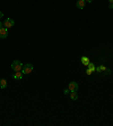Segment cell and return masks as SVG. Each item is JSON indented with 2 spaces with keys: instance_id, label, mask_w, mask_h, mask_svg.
I'll return each instance as SVG.
<instances>
[{
  "instance_id": "cell-1",
  "label": "cell",
  "mask_w": 113,
  "mask_h": 126,
  "mask_svg": "<svg viewBox=\"0 0 113 126\" xmlns=\"http://www.w3.org/2000/svg\"><path fill=\"white\" fill-rule=\"evenodd\" d=\"M23 66H24V65L20 63L19 60H15V61L11 63V69L15 70V72H20L22 68H23Z\"/></svg>"
},
{
  "instance_id": "cell-2",
  "label": "cell",
  "mask_w": 113,
  "mask_h": 126,
  "mask_svg": "<svg viewBox=\"0 0 113 126\" xmlns=\"http://www.w3.org/2000/svg\"><path fill=\"white\" fill-rule=\"evenodd\" d=\"M34 68V66L32 65V64H26L23 66V68H22V73L24 74V75H28L30 73H32V70Z\"/></svg>"
},
{
  "instance_id": "cell-3",
  "label": "cell",
  "mask_w": 113,
  "mask_h": 126,
  "mask_svg": "<svg viewBox=\"0 0 113 126\" xmlns=\"http://www.w3.org/2000/svg\"><path fill=\"white\" fill-rule=\"evenodd\" d=\"M14 25H15V22H14L11 18H6L5 20H4V27H7V28H11Z\"/></svg>"
},
{
  "instance_id": "cell-4",
  "label": "cell",
  "mask_w": 113,
  "mask_h": 126,
  "mask_svg": "<svg viewBox=\"0 0 113 126\" xmlns=\"http://www.w3.org/2000/svg\"><path fill=\"white\" fill-rule=\"evenodd\" d=\"M68 89L70 90V92H77V90H78V83L75 82V81H72V82H69Z\"/></svg>"
},
{
  "instance_id": "cell-5",
  "label": "cell",
  "mask_w": 113,
  "mask_h": 126,
  "mask_svg": "<svg viewBox=\"0 0 113 126\" xmlns=\"http://www.w3.org/2000/svg\"><path fill=\"white\" fill-rule=\"evenodd\" d=\"M8 37V28L7 27H1L0 28V38L6 39Z\"/></svg>"
},
{
  "instance_id": "cell-6",
  "label": "cell",
  "mask_w": 113,
  "mask_h": 126,
  "mask_svg": "<svg viewBox=\"0 0 113 126\" xmlns=\"http://www.w3.org/2000/svg\"><path fill=\"white\" fill-rule=\"evenodd\" d=\"M85 5H86V1H85V0H77V1H76V7L79 8V9H84Z\"/></svg>"
},
{
  "instance_id": "cell-7",
  "label": "cell",
  "mask_w": 113,
  "mask_h": 126,
  "mask_svg": "<svg viewBox=\"0 0 113 126\" xmlns=\"http://www.w3.org/2000/svg\"><path fill=\"white\" fill-rule=\"evenodd\" d=\"M80 61H82V64H83V65H84V66H87L88 64L90 63V60H89V58H88V57H86V56L82 57V58H80Z\"/></svg>"
},
{
  "instance_id": "cell-8",
  "label": "cell",
  "mask_w": 113,
  "mask_h": 126,
  "mask_svg": "<svg viewBox=\"0 0 113 126\" xmlns=\"http://www.w3.org/2000/svg\"><path fill=\"white\" fill-rule=\"evenodd\" d=\"M23 75H24V74L22 73V70H20V72H16L15 75H14V78H15V80H22V78H23Z\"/></svg>"
},
{
  "instance_id": "cell-9",
  "label": "cell",
  "mask_w": 113,
  "mask_h": 126,
  "mask_svg": "<svg viewBox=\"0 0 113 126\" xmlns=\"http://www.w3.org/2000/svg\"><path fill=\"white\" fill-rule=\"evenodd\" d=\"M105 69H106V67H105L104 65H101V66H97V67L95 68V72H97V73H102V72H104Z\"/></svg>"
},
{
  "instance_id": "cell-10",
  "label": "cell",
  "mask_w": 113,
  "mask_h": 126,
  "mask_svg": "<svg viewBox=\"0 0 113 126\" xmlns=\"http://www.w3.org/2000/svg\"><path fill=\"white\" fill-rule=\"evenodd\" d=\"M7 86V81L5 78H2V80H0V88L1 89H6Z\"/></svg>"
},
{
  "instance_id": "cell-11",
  "label": "cell",
  "mask_w": 113,
  "mask_h": 126,
  "mask_svg": "<svg viewBox=\"0 0 113 126\" xmlns=\"http://www.w3.org/2000/svg\"><path fill=\"white\" fill-rule=\"evenodd\" d=\"M69 95H70V99H71V100H77V99H78L77 92H70Z\"/></svg>"
},
{
  "instance_id": "cell-12",
  "label": "cell",
  "mask_w": 113,
  "mask_h": 126,
  "mask_svg": "<svg viewBox=\"0 0 113 126\" xmlns=\"http://www.w3.org/2000/svg\"><path fill=\"white\" fill-rule=\"evenodd\" d=\"M87 68H89V69H90L92 72H93V73H94V72H95V68H96V67H95V65H94L93 63H89V64L87 65Z\"/></svg>"
},
{
  "instance_id": "cell-13",
  "label": "cell",
  "mask_w": 113,
  "mask_h": 126,
  "mask_svg": "<svg viewBox=\"0 0 113 126\" xmlns=\"http://www.w3.org/2000/svg\"><path fill=\"white\" fill-rule=\"evenodd\" d=\"M69 93H70L69 89H64V90H63V94H69Z\"/></svg>"
},
{
  "instance_id": "cell-14",
  "label": "cell",
  "mask_w": 113,
  "mask_h": 126,
  "mask_svg": "<svg viewBox=\"0 0 113 126\" xmlns=\"http://www.w3.org/2000/svg\"><path fill=\"white\" fill-rule=\"evenodd\" d=\"M92 73H93V72H92V70L89 69V68H87V69H86V74H87V75H90Z\"/></svg>"
},
{
  "instance_id": "cell-15",
  "label": "cell",
  "mask_w": 113,
  "mask_h": 126,
  "mask_svg": "<svg viewBox=\"0 0 113 126\" xmlns=\"http://www.w3.org/2000/svg\"><path fill=\"white\" fill-rule=\"evenodd\" d=\"M2 17H4V13H2V12H0V19L2 18Z\"/></svg>"
},
{
  "instance_id": "cell-16",
  "label": "cell",
  "mask_w": 113,
  "mask_h": 126,
  "mask_svg": "<svg viewBox=\"0 0 113 126\" xmlns=\"http://www.w3.org/2000/svg\"><path fill=\"white\" fill-rule=\"evenodd\" d=\"M2 26H4V22H0V28H1Z\"/></svg>"
},
{
  "instance_id": "cell-17",
  "label": "cell",
  "mask_w": 113,
  "mask_h": 126,
  "mask_svg": "<svg viewBox=\"0 0 113 126\" xmlns=\"http://www.w3.org/2000/svg\"><path fill=\"white\" fill-rule=\"evenodd\" d=\"M109 8H110V9H112V8H113V5H111V4H110V5H109Z\"/></svg>"
},
{
  "instance_id": "cell-18",
  "label": "cell",
  "mask_w": 113,
  "mask_h": 126,
  "mask_svg": "<svg viewBox=\"0 0 113 126\" xmlns=\"http://www.w3.org/2000/svg\"><path fill=\"white\" fill-rule=\"evenodd\" d=\"M85 1H86V2H89V4H90V2H93V0H85Z\"/></svg>"
},
{
  "instance_id": "cell-19",
  "label": "cell",
  "mask_w": 113,
  "mask_h": 126,
  "mask_svg": "<svg viewBox=\"0 0 113 126\" xmlns=\"http://www.w3.org/2000/svg\"><path fill=\"white\" fill-rule=\"evenodd\" d=\"M109 2H110L111 5H113V0H109Z\"/></svg>"
}]
</instances>
